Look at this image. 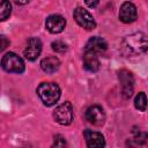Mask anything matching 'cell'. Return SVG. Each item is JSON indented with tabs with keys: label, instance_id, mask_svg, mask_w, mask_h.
I'll return each instance as SVG.
<instances>
[{
	"label": "cell",
	"instance_id": "obj_5",
	"mask_svg": "<svg viewBox=\"0 0 148 148\" xmlns=\"http://www.w3.org/2000/svg\"><path fill=\"white\" fill-rule=\"evenodd\" d=\"M118 79L120 82V89L123 96L126 98L131 97L134 89V79L132 73L127 69H120L118 72Z\"/></svg>",
	"mask_w": 148,
	"mask_h": 148
},
{
	"label": "cell",
	"instance_id": "obj_3",
	"mask_svg": "<svg viewBox=\"0 0 148 148\" xmlns=\"http://www.w3.org/2000/svg\"><path fill=\"white\" fill-rule=\"evenodd\" d=\"M1 66L6 72H9V73L20 74L24 71V62L22 58L13 52H8L2 57Z\"/></svg>",
	"mask_w": 148,
	"mask_h": 148
},
{
	"label": "cell",
	"instance_id": "obj_10",
	"mask_svg": "<svg viewBox=\"0 0 148 148\" xmlns=\"http://www.w3.org/2000/svg\"><path fill=\"white\" fill-rule=\"evenodd\" d=\"M119 20L124 23H132L136 20V8L132 2H124L119 10Z\"/></svg>",
	"mask_w": 148,
	"mask_h": 148
},
{
	"label": "cell",
	"instance_id": "obj_6",
	"mask_svg": "<svg viewBox=\"0 0 148 148\" xmlns=\"http://www.w3.org/2000/svg\"><path fill=\"white\" fill-rule=\"evenodd\" d=\"M73 16H74L76 23H77L80 27H82V28H84V29H87V30L95 29L96 22H95L94 17L91 16V14H90L87 9H84V8H82V7H77V8L74 9Z\"/></svg>",
	"mask_w": 148,
	"mask_h": 148
},
{
	"label": "cell",
	"instance_id": "obj_21",
	"mask_svg": "<svg viewBox=\"0 0 148 148\" xmlns=\"http://www.w3.org/2000/svg\"><path fill=\"white\" fill-rule=\"evenodd\" d=\"M1 40H2V44H1V51H3V50L6 49V45H7L6 37H5V36H1Z\"/></svg>",
	"mask_w": 148,
	"mask_h": 148
},
{
	"label": "cell",
	"instance_id": "obj_17",
	"mask_svg": "<svg viewBox=\"0 0 148 148\" xmlns=\"http://www.w3.org/2000/svg\"><path fill=\"white\" fill-rule=\"evenodd\" d=\"M52 49L58 53H64L67 51V45L61 40H56L52 43Z\"/></svg>",
	"mask_w": 148,
	"mask_h": 148
},
{
	"label": "cell",
	"instance_id": "obj_9",
	"mask_svg": "<svg viewBox=\"0 0 148 148\" xmlns=\"http://www.w3.org/2000/svg\"><path fill=\"white\" fill-rule=\"evenodd\" d=\"M65 25H66V20L61 15H58V14L50 15L46 18V22H45L46 29L50 32H52V34H59V32H61L65 29Z\"/></svg>",
	"mask_w": 148,
	"mask_h": 148
},
{
	"label": "cell",
	"instance_id": "obj_19",
	"mask_svg": "<svg viewBox=\"0 0 148 148\" xmlns=\"http://www.w3.org/2000/svg\"><path fill=\"white\" fill-rule=\"evenodd\" d=\"M65 145H66V141H65V139H64L61 135H57V136L54 138V143H53V146L62 147V146H65Z\"/></svg>",
	"mask_w": 148,
	"mask_h": 148
},
{
	"label": "cell",
	"instance_id": "obj_15",
	"mask_svg": "<svg viewBox=\"0 0 148 148\" xmlns=\"http://www.w3.org/2000/svg\"><path fill=\"white\" fill-rule=\"evenodd\" d=\"M134 106L139 110V111H145L146 108H147V97L145 95V92H139L136 96H135V99H134Z\"/></svg>",
	"mask_w": 148,
	"mask_h": 148
},
{
	"label": "cell",
	"instance_id": "obj_16",
	"mask_svg": "<svg viewBox=\"0 0 148 148\" xmlns=\"http://www.w3.org/2000/svg\"><path fill=\"white\" fill-rule=\"evenodd\" d=\"M10 12H12V6H10L9 1L8 0H2L1 5H0V20L5 21L10 15Z\"/></svg>",
	"mask_w": 148,
	"mask_h": 148
},
{
	"label": "cell",
	"instance_id": "obj_7",
	"mask_svg": "<svg viewBox=\"0 0 148 148\" xmlns=\"http://www.w3.org/2000/svg\"><path fill=\"white\" fill-rule=\"evenodd\" d=\"M86 119L95 126H101L105 121V112L99 105H91L86 111Z\"/></svg>",
	"mask_w": 148,
	"mask_h": 148
},
{
	"label": "cell",
	"instance_id": "obj_11",
	"mask_svg": "<svg viewBox=\"0 0 148 148\" xmlns=\"http://www.w3.org/2000/svg\"><path fill=\"white\" fill-rule=\"evenodd\" d=\"M106 49H108L106 42H105L102 37L95 36V37H91V38L87 42L86 47H84V51L92 52V53H95V54H101V53H104Z\"/></svg>",
	"mask_w": 148,
	"mask_h": 148
},
{
	"label": "cell",
	"instance_id": "obj_1",
	"mask_svg": "<svg viewBox=\"0 0 148 148\" xmlns=\"http://www.w3.org/2000/svg\"><path fill=\"white\" fill-rule=\"evenodd\" d=\"M121 51L126 56H139L148 51V37L143 32H134L126 36L120 44Z\"/></svg>",
	"mask_w": 148,
	"mask_h": 148
},
{
	"label": "cell",
	"instance_id": "obj_18",
	"mask_svg": "<svg viewBox=\"0 0 148 148\" xmlns=\"http://www.w3.org/2000/svg\"><path fill=\"white\" fill-rule=\"evenodd\" d=\"M134 133V141L136 143H142L145 142L147 139H148V134L146 132H142V131H133Z\"/></svg>",
	"mask_w": 148,
	"mask_h": 148
},
{
	"label": "cell",
	"instance_id": "obj_4",
	"mask_svg": "<svg viewBox=\"0 0 148 148\" xmlns=\"http://www.w3.org/2000/svg\"><path fill=\"white\" fill-rule=\"evenodd\" d=\"M53 117L60 125H69L73 120V108L69 102H65L56 108Z\"/></svg>",
	"mask_w": 148,
	"mask_h": 148
},
{
	"label": "cell",
	"instance_id": "obj_22",
	"mask_svg": "<svg viewBox=\"0 0 148 148\" xmlns=\"http://www.w3.org/2000/svg\"><path fill=\"white\" fill-rule=\"evenodd\" d=\"M17 5H25V3H28L30 0H14Z\"/></svg>",
	"mask_w": 148,
	"mask_h": 148
},
{
	"label": "cell",
	"instance_id": "obj_13",
	"mask_svg": "<svg viewBox=\"0 0 148 148\" xmlns=\"http://www.w3.org/2000/svg\"><path fill=\"white\" fill-rule=\"evenodd\" d=\"M83 67L88 72H91V73L97 72L99 69V60L97 58V54H95L92 52L84 51V54H83Z\"/></svg>",
	"mask_w": 148,
	"mask_h": 148
},
{
	"label": "cell",
	"instance_id": "obj_14",
	"mask_svg": "<svg viewBox=\"0 0 148 148\" xmlns=\"http://www.w3.org/2000/svg\"><path fill=\"white\" fill-rule=\"evenodd\" d=\"M40 67L45 73L52 74L60 67V61L57 57H46L40 61Z\"/></svg>",
	"mask_w": 148,
	"mask_h": 148
},
{
	"label": "cell",
	"instance_id": "obj_8",
	"mask_svg": "<svg viewBox=\"0 0 148 148\" xmlns=\"http://www.w3.org/2000/svg\"><path fill=\"white\" fill-rule=\"evenodd\" d=\"M42 52V42L39 38L37 37H31L29 38L28 43H27V46L24 49V57L28 59V60H36L38 58V56Z\"/></svg>",
	"mask_w": 148,
	"mask_h": 148
},
{
	"label": "cell",
	"instance_id": "obj_2",
	"mask_svg": "<svg viewBox=\"0 0 148 148\" xmlns=\"http://www.w3.org/2000/svg\"><path fill=\"white\" fill-rule=\"evenodd\" d=\"M37 95L44 105H54L60 98V88L54 82H43L37 88Z\"/></svg>",
	"mask_w": 148,
	"mask_h": 148
},
{
	"label": "cell",
	"instance_id": "obj_12",
	"mask_svg": "<svg viewBox=\"0 0 148 148\" xmlns=\"http://www.w3.org/2000/svg\"><path fill=\"white\" fill-rule=\"evenodd\" d=\"M83 136L88 147H103L105 145L104 136L99 132H94L91 130H86Z\"/></svg>",
	"mask_w": 148,
	"mask_h": 148
},
{
	"label": "cell",
	"instance_id": "obj_20",
	"mask_svg": "<svg viewBox=\"0 0 148 148\" xmlns=\"http://www.w3.org/2000/svg\"><path fill=\"white\" fill-rule=\"evenodd\" d=\"M84 2H86V5H87L88 7L95 8V7H97V5L99 3V0H84Z\"/></svg>",
	"mask_w": 148,
	"mask_h": 148
}]
</instances>
